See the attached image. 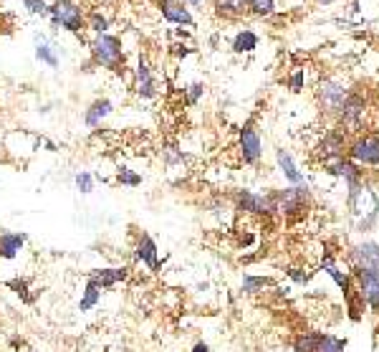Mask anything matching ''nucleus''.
<instances>
[{
  "instance_id": "obj_1",
  "label": "nucleus",
  "mask_w": 379,
  "mask_h": 352,
  "mask_svg": "<svg viewBox=\"0 0 379 352\" xmlns=\"http://www.w3.org/2000/svg\"><path fill=\"white\" fill-rule=\"evenodd\" d=\"M91 61L99 69H109V71L121 74L124 71V43L114 33H102L94 36V41L89 43Z\"/></svg>"
},
{
  "instance_id": "obj_2",
  "label": "nucleus",
  "mask_w": 379,
  "mask_h": 352,
  "mask_svg": "<svg viewBox=\"0 0 379 352\" xmlns=\"http://www.w3.org/2000/svg\"><path fill=\"white\" fill-rule=\"evenodd\" d=\"M49 20L54 30H68V33H81L86 28V13L76 0H54L49 3Z\"/></svg>"
},
{
  "instance_id": "obj_3",
  "label": "nucleus",
  "mask_w": 379,
  "mask_h": 352,
  "mask_svg": "<svg viewBox=\"0 0 379 352\" xmlns=\"http://www.w3.org/2000/svg\"><path fill=\"white\" fill-rule=\"evenodd\" d=\"M347 97H349V86L344 84V81L334 79V76L321 79L319 86H316V102H319L324 115L337 117L339 110L344 107V102H347Z\"/></svg>"
},
{
  "instance_id": "obj_4",
  "label": "nucleus",
  "mask_w": 379,
  "mask_h": 352,
  "mask_svg": "<svg viewBox=\"0 0 379 352\" xmlns=\"http://www.w3.org/2000/svg\"><path fill=\"white\" fill-rule=\"evenodd\" d=\"M271 201H273L276 213H281L286 218H294V216L306 213L311 193H308V188H294V185H291V188H286V190H273Z\"/></svg>"
},
{
  "instance_id": "obj_5",
  "label": "nucleus",
  "mask_w": 379,
  "mask_h": 352,
  "mask_svg": "<svg viewBox=\"0 0 379 352\" xmlns=\"http://www.w3.org/2000/svg\"><path fill=\"white\" fill-rule=\"evenodd\" d=\"M347 158L356 168H377L379 170V137L377 134H359L347 147Z\"/></svg>"
},
{
  "instance_id": "obj_6",
  "label": "nucleus",
  "mask_w": 379,
  "mask_h": 352,
  "mask_svg": "<svg viewBox=\"0 0 379 352\" xmlns=\"http://www.w3.org/2000/svg\"><path fill=\"white\" fill-rule=\"evenodd\" d=\"M364 115H367V97L361 91H349V97L339 110L337 122L339 129H349V132H359L364 124Z\"/></svg>"
},
{
  "instance_id": "obj_7",
  "label": "nucleus",
  "mask_w": 379,
  "mask_h": 352,
  "mask_svg": "<svg viewBox=\"0 0 379 352\" xmlns=\"http://www.w3.org/2000/svg\"><path fill=\"white\" fill-rule=\"evenodd\" d=\"M238 152L246 165H258L263 158V142H260V134L253 124V119H248L246 124L238 132Z\"/></svg>"
},
{
  "instance_id": "obj_8",
  "label": "nucleus",
  "mask_w": 379,
  "mask_h": 352,
  "mask_svg": "<svg viewBox=\"0 0 379 352\" xmlns=\"http://www.w3.org/2000/svg\"><path fill=\"white\" fill-rule=\"evenodd\" d=\"M351 279H354L356 294L369 310L379 312V274L374 271H361V269H351Z\"/></svg>"
},
{
  "instance_id": "obj_9",
  "label": "nucleus",
  "mask_w": 379,
  "mask_h": 352,
  "mask_svg": "<svg viewBox=\"0 0 379 352\" xmlns=\"http://www.w3.org/2000/svg\"><path fill=\"white\" fill-rule=\"evenodd\" d=\"M349 266L351 269H361V271H374L379 274V243L377 241H364L351 246L349 254Z\"/></svg>"
},
{
  "instance_id": "obj_10",
  "label": "nucleus",
  "mask_w": 379,
  "mask_h": 352,
  "mask_svg": "<svg viewBox=\"0 0 379 352\" xmlns=\"http://www.w3.org/2000/svg\"><path fill=\"white\" fill-rule=\"evenodd\" d=\"M233 201H235V211H241V213H255V216L276 213L271 193L260 195V193H253V190H235Z\"/></svg>"
},
{
  "instance_id": "obj_11",
  "label": "nucleus",
  "mask_w": 379,
  "mask_h": 352,
  "mask_svg": "<svg viewBox=\"0 0 379 352\" xmlns=\"http://www.w3.org/2000/svg\"><path fill=\"white\" fill-rule=\"evenodd\" d=\"M134 91H137V97H142V99H152L157 94L155 69H152L147 54H139L137 66H134Z\"/></svg>"
},
{
  "instance_id": "obj_12",
  "label": "nucleus",
  "mask_w": 379,
  "mask_h": 352,
  "mask_svg": "<svg viewBox=\"0 0 379 352\" xmlns=\"http://www.w3.org/2000/svg\"><path fill=\"white\" fill-rule=\"evenodd\" d=\"M134 259H137L139 264H145L150 271H160V249H157L155 238L150 236V233H139L137 238V246H134Z\"/></svg>"
},
{
  "instance_id": "obj_13",
  "label": "nucleus",
  "mask_w": 379,
  "mask_h": 352,
  "mask_svg": "<svg viewBox=\"0 0 379 352\" xmlns=\"http://www.w3.org/2000/svg\"><path fill=\"white\" fill-rule=\"evenodd\" d=\"M160 13L167 23L175 25H187V28H195V18L190 8L182 3V0H160Z\"/></svg>"
},
{
  "instance_id": "obj_14",
  "label": "nucleus",
  "mask_w": 379,
  "mask_h": 352,
  "mask_svg": "<svg viewBox=\"0 0 379 352\" xmlns=\"http://www.w3.org/2000/svg\"><path fill=\"white\" fill-rule=\"evenodd\" d=\"M112 112H114V102H112V99H107V97L94 99L84 112V124L89 129H97L99 124L112 115Z\"/></svg>"
},
{
  "instance_id": "obj_15",
  "label": "nucleus",
  "mask_w": 379,
  "mask_h": 352,
  "mask_svg": "<svg viewBox=\"0 0 379 352\" xmlns=\"http://www.w3.org/2000/svg\"><path fill=\"white\" fill-rule=\"evenodd\" d=\"M276 163H278V168H281L283 177H286V180H289L294 188H308L306 177H303V172L299 170V165L294 163V158H291L289 152L276 150Z\"/></svg>"
},
{
  "instance_id": "obj_16",
  "label": "nucleus",
  "mask_w": 379,
  "mask_h": 352,
  "mask_svg": "<svg viewBox=\"0 0 379 352\" xmlns=\"http://www.w3.org/2000/svg\"><path fill=\"white\" fill-rule=\"evenodd\" d=\"M349 147V142H347V134H344V129H331V132L324 134V142H321L319 152L324 155V160L329 158H342L344 150Z\"/></svg>"
},
{
  "instance_id": "obj_17",
  "label": "nucleus",
  "mask_w": 379,
  "mask_h": 352,
  "mask_svg": "<svg viewBox=\"0 0 379 352\" xmlns=\"http://www.w3.org/2000/svg\"><path fill=\"white\" fill-rule=\"evenodd\" d=\"M33 56H36L38 64H46L49 69H59L61 66L54 43L43 36V33H36V36H33Z\"/></svg>"
},
{
  "instance_id": "obj_18",
  "label": "nucleus",
  "mask_w": 379,
  "mask_h": 352,
  "mask_svg": "<svg viewBox=\"0 0 379 352\" xmlns=\"http://www.w3.org/2000/svg\"><path fill=\"white\" fill-rule=\"evenodd\" d=\"M25 241H28V236H25V233L3 231V233H0V259H6V262L16 259V256L23 251Z\"/></svg>"
},
{
  "instance_id": "obj_19",
  "label": "nucleus",
  "mask_w": 379,
  "mask_h": 352,
  "mask_svg": "<svg viewBox=\"0 0 379 352\" xmlns=\"http://www.w3.org/2000/svg\"><path fill=\"white\" fill-rule=\"evenodd\" d=\"M91 281H97L102 289H112V286H116L119 281H126L129 279V269L126 266H114V269H94V271L89 274Z\"/></svg>"
},
{
  "instance_id": "obj_20",
  "label": "nucleus",
  "mask_w": 379,
  "mask_h": 352,
  "mask_svg": "<svg viewBox=\"0 0 379 352\" xmlns=\"http://www.w3.org/2000/svg\"><path fill=\"white\" fill-rule=\"evenodd\" d=\"M258 43H260V38H258V33H255V30L243 28V30H238V33H235L233 43H230V49H233V54H253V51L258 49Z\"/></svg>"
},
{
  "instance_id": "obj_21",
  "label": "nucleus",
  "mask_w": 379,
  "mask_h": 352,
  "mask_svg": "<svg viewBox=\"0 0 379 352\" xmlns=\"http://www.w3.org/2000/svg\"><path fill=\"white\" fill-rule=\"evenodd\" d=\"M102 286L97 284V281L86 279V289L84 294H81V299H78V312H91L94 307H97L99 302H102Z\"/></svg>"
},
{
  "instance_id": "obj_22",
  "label": "nucleus",
  "mask_w": 379,
  "mask_h": 352,
  "mask_svg": "<svg viewBox=\"0 0 379 352\" xmlns=\"http://www.w3.org/2000/svg\"><path fill=\"white\" fill-rule=\"evenodd\" d=\"M215 13L225 18H238L248 13V0H215Z\"/></svg>"
},
{
  "instance_id": "obj_23",
  "label": "nucleus",
  "mask_w": 379,
  "mask_h": 352,
  "mask_svg": "<svg viewBox=\"0 0 379 352\" xmlns=\"http://www.w3.org/2000/svg\"><path fill=\"white\" fill-rule=\"evenodd\" d=\"M86 28H89L94 36H102V33H109V28H112V20H109L104 13L91 11L89 16H86Z\"/></svg>"
},
{
  "instance_id": "obj_24",
  "label": "nucleus",
  "mask_w": 379,
  "mask_h": 352,
  "mask_svg": "<svg viewBox=\"0 0 379 352\" xmlns=\"http://www.w3.org/2000/svg\"><path fill=\"white\" fill-rule=\"evenodd\" d=\"M321 340V332H301L294 340V352H313Z\"/></svg>"
},
{
  "instance_id": "obj_25",
  "label": "nucleus",
  "mask_w": 379,
  "mask_h": 352,
  "mask_svg": "<svg viewBox=\"0 0 379 352\" xmlns=\"http://www.w3.org/2000/svg\"><path fill=\"white\" fill-rule=\"evenodd\" d=\"M248 13L258 18H268L276 13V0H248Z\"/></svg>"
},
{
  "instance_id": "obj_26",
  "label": "nucleus",
  "mask_w": 379,
  "mask_h": 352,
  "mask_svg": "<svg viewBox=\"0 0 379 352\" xmlns=\"http://www.w3.org/2000/svg\"><path fill=\"white\" fill-rule=\"evenodd\" d=\"M313 352H347V342L339 340V337H334V334L321 332V340H319V345H316V350Z\"/></svg>"
},
{
  "instance_id": "obj_27",
  "label": "nucleus",
  "mask_w": 379,
  "mask_h": 352,
  "mask_svg": "<svg viewBox=\"0 0 379 352\" xmlns=\"http://www.w3.org/2000/svg\"><path fill=\"white\" fill-rule=\"evenodd\" d=\"M265 286H273V279H268V276H243V292L246 294H258Z\"/></svg>"
},
{
  "instance_id": "obj_28",
  "label": "nucleus",
  "mask_w": 379,
  "mask_h": 352,
  "mask_svg": "<svg viewBox=\"0 0 379 352\" xmlns=\"http://www.w3.org/2000/svg\"><path fill=\"white\" fill-rule=\"evenodd\" d=\"M116 182L124 185V188H139V185H142V175H137V172L129 170V168H119V172H116Z\"/></svg>"
},
{
  "instance_id": "obj_29",
  "label": "nucleus",
  "mask_w": 379,
  "mask_h": 352,
  "mask_svg": "<svg viewBox=\"0 0 379 352\" xmlns=\"http://www.w3.org/2000/svg\"><path fill=\"white\" fill-rule=\"evenodd\" d=\"M73 185H76V190H78V193L89 195L91 190H94V175H91L89 170L76 172V175H73Z\"/></svg>"
},
{
  "instance_id": "obj_30",
  "label": "nucleus",
  "mask_w": 379,
  "mask_h": 352,
  "mask_svg": "<svg viewBox=\"0 0 379 352\" xmlns=\"http://www.w3.org/2000/svg\"><path fill=\"white\" fill-rule=\"evenodd\" d=\"M203 97H205V84L195 81V84L185 86V102H187V107H195V104H198Z\"/></svg>"
},
{
  "instance_id": "obj_31",
  "label": "nucleus",
  "mask_w": 379,
  "mask_h": 352,
  "mask_svg": "<svg viewBox=\"0 0 379 352\" xmlns=\"http://www.w3.org/2000/svg\"><path fill=\"white\" fill-rule=\"evenodd\" d=\"M23 8L30 13V16L49 18V3H46V0H23Z\"/></svg>"
},
{
  "instance_id": "obj_32",
  "label": "nucleus",
  "mask_w": 379,
  "mask_h": 352,
  "mask_svg": "<svg viewBox=\"0 0 379 352\" xmlns=\"http://www.w3.org/2000/svg\"><path fill=\"white\" fill-rule=\"evenodd\" d=\"M8 286H11L13 292L18 294L25 304H33V299H36V297H30V294H28L30 289H28V281H25V279H11V281H8Z\"/></svg>"
},
{
  "instance_id": "obj_33",
  "label": "nucleus",
  "mask_w": 379,
  "mask_h": 352,
  "mask_svg": "<svg viewBox=\"0 0 379 352\" xmlns=\"http://www.w3.org/2000/svg\"><path fill=\"white\" fill-rule=\"evenodd\" d=\"M303 84H306V71H303V69H296L289 79V89L294 91V94H299V91L303 89Z\"/></svg>"
},
{
  "instance_id": "obj_34",
  "label": "nucleus",
  "mask_w": 379,
  "mask_h": 352,
  "mask_svg": "<svg viewBox=\"0 0 379 352\" xmlns=\"http://www.w3.org/2000/svg\"><path fill=\"white\" fill-rule=\"evenodd\" d=\"M190 352H210V347H207V342H195Z\"/></svg>"
},
{
  "instance_id": "obj_35",
  "label": "nucleus",
  "mask_w": 379,
  "mask_h": 352,
  "mask_svg": "<svg viewBox=\"0 0 379 352\" xmlns=\"http://www.w3.org/2000/svg\"><path fill=\"white\" fill-rule=\"evenodd\" d=\"M182 3H185V6H203L205 0H182Z\"/></svg>"
},
{
  "instance_id": "obj_36",
  "label": "nucleus",
  "mask_w": 379,
  "mask_h": 352,
  "mask_svg": "<svg viewBox=\"0 0 379 352\" xmlns=\"http://www.w3.org/2000/svg\"><path fill=\"white\" fill-rule=\"evenodd\" d=\"M334 3H339V0H316V6H334Z\"/></svg>"
},
{
  "instance_id": "obj_37",
  "label": "nucleus",
  "mask_w": 379,
  "mask_h": 352,
  "mask_svg": "<svg viewBox=\"0 0 379 352\" xmlns=\"http://www.w3.org/2000/svg\"><path fill=\"white\" fill-rule=\"evenodd\" d=\"M28 352H33V350H28Z\"/></svg>"
}]
</instances>
